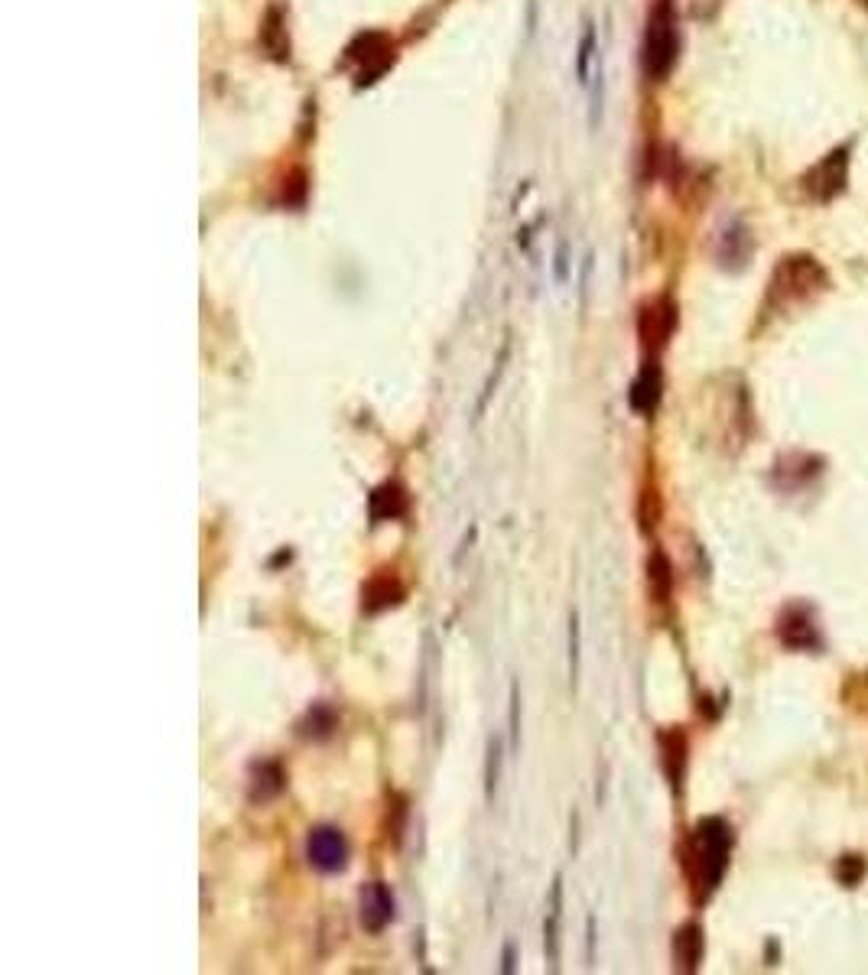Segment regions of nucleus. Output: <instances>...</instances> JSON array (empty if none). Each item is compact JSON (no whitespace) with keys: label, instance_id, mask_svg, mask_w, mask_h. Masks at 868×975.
<instances>
[{"label":"nucleus","instance_id":"obj_1","mask_svg":"<svg viewBox=\"0 0 868 975\" xmlns=\"http://www.w3.org/2000/svg\"><path fill=\"white\" fill-rule=\"evenodd\" d=\"M729 855H732V829L725 819L709 816L690 832V839L683 845V868L696 901H706L719 888L725 868H729Z\"/></svg>","mask_w":868,"mask_h":975},{"label":"nucleus","instance_id":"obj_5","mask_svg":"<svg viewBox=\"0 0 868 975\" xmlns=\"http://www.w3.org/2000/svg\"><path fill=\"white\" fill-rule=\"evenodd\" d=\"M846 179H849V150L839 147L833 153H826L803 182H807V192L816 202H829L846 189Z\"/></svg>","mask_w":868,"mask_h":975},{"label":"nucleus","instance_id":"obj_18","mask_svg":"<svg viewBox=\"0 0 868 975\" xmlns=\"http://www.w3.org/2000/svg\"><path fill=\"white\" fill-rule=\"evenodd\" d=\"M647 582H651L654 602H667L673 592V569H670L667 553H660V550L651 553V559H647Z\"/></svg>","mask_w":868,"mask_h":975},{"label":"nucleus","instance_id":"obj_22","mask_svg":"<svg viewBox=\"0 0 868 975\" xmlns=\"http://www.w3.org/2000/svg\"><path fill=\"white\" fill-rule=\"evenodd\" d=\"M862 871H865V862H862V858L849 855V858H842V862H839L836 875H839V881H842V884H849V888H852V884L862 878Z\"/></svg>","mask_w":868,"mask_h":975},{"label":"nucleus","instance_id":"obj_8","mask_svg":"<svg viewBox=\"0 0 868 975\" xmlns=\"http://www.w3.org/2000/svg\"><path fill=\"white\" fill-rule=\"evenodd\" d=\"M404 582H400L394 572H378V576H371L365 585H361V608L368 611V615H378L384 608H394L404 602Z\"/></svg>","mask_w":868,"mask_h":975},{"label":"nucleus","instance_id":"obj_7","mask_svg":"<svg viewBox=\"0 0 868 975\" xmlns=\"http://www.w3.org/2000/svg\"><path fill=\"white\" fill-rule=\"evenodd\" d=\"M677 329V306L670 303V299H654V303H647L641 309V319H638V332H641V342L644 348L660 351L667 345V338Z\"/></svg>","mask_w":868,"mask_h":975},{"label":"nucleus","instance_id":"obj_15","mask_svg":"<svg viewBox=\"0 0 868 975\" xmlns=\"http://www.w3.org/2000/svg\"><path fill=\"white\" fill-rule=\"evenodd\" d=\"M283 784H287V774H283V767L277 761H257L251 767V800L254 803L274 800L283 790Z\"/></svg>","mask_w":868,"mask_h":975},{"label":"nucleus","instance_id":"obj_20","mask_svg":"<svg viewBox=\"0 0 868 975\" xmlns=\"http://www.w3.org/2000/svg\"><path fill=\"white\" fill-rule=\"evenodd\" d=\"M579 657H582V624H579V611L569 615V686L576 689L579 683Z\"/></svg>","mask_w":868,"mask_h":975},{"label":"nucleus","instance_id":"obj_24","mask_svg":"<svg viewBox=\"0 0 868 975\" xmlns=\"http://www.w3.org/2000/svg\"><path fill=\"white\" fill-rule=\"evenodd\" d=\"M556 280H560V283H566V277H569V257H566V241H560V247H556Z\"/></svg>","mask_w":868,"mask_h":975},{"label":"nucleus","instance_id":"obj_13","mask_svg":"<svg viewBox=\"0 0 868 975\" xmlns=\"http://www.w3.org/2000/svg\"><path fill=\"white\" fill-rule=\"evenodd\" d=\"M407 491L400 485H381L371 491L368 498V511H371V524H387V520H400L407 514Z\"/></svg>","mask_w":868,"mask_h":975},{"label":"nucleus","instance_id":"obj_17","mask_svg":"<svg viewBox=\"0 0 868 975\" xmlns=\"http://www.w3.org/2000/svg\"><path fill=\"white\" fill-rule=\"evenodd\" d=\"M660 751H664V771L673 787H680L683 764H686V738L683 732H664L660 735Z\"/></svg>","mask_w":868,"mask_h":975},{"label":"nucleus","instance_id":"obj_14","mask_svg":"<svg viewBox=\"0 0 868 975\" xmlns=\"http://www.w3.org/2000/svg\"><path fill=\"white\" fill-rule=\"evenodd\" d=\"M703 930L696 923H686L673 936V962H677L680 972H696L699 962H703Z\"/></svg>","mask_w":868,"mask_h":975},{"label":"nucleus","instance_id":"obj_6","mask_svg":"<svg viewBox=\"0 0 868 975\" xmlns=\"http://www.w3.org/2000/svg\"><path fill=\"white\" fill-rule=\"evenodd\" d=\"M397 914V901L394 891L387 888L384 881H368L358 894V920L368 933H381L391 927V920Z\"/></svg>","mask_w":868,"mask_h":975},{"label":"nucleus","instance_id":"obj_3","mask_svg":"<svg viewBox=\"0 0 868 975\" xmlns=\"http://www.w3.org/2000/svg\"><path fill=\"white\" fill-rule=\"evenodd\" d=\"M823 286H826V270L820 267V260L810 254H794L777 264L774 280H771V293L781 296L784 303H790V299H810L813 293H820Z\"/></svg>","mask_w":868,"mask_h":975},{"label":"nucleus","instance_id":"obj_9","mask_svg":"<svg viewBox=\"0 0 868 975\" xmlns=\"http://www.w3.org/2000/svg\"><path fill=\"white\" fill-rule=\"evenodd\" d=\"M777 634H781V641L794 650H810L820 644V634H816V621L813 615L803 605L787 608L781 621H777Z\"/></svg>","mask_w":868,"mask_h":975},{"label":"nucleus","instance_id":"obj_21","mask_svg":"<svg viewBox=\"0 0 868 975\" xmlns=\"http://www.w3.org/2000/svg\"><path fill=\"white\" fill-rule=\"evenodd\" d=\"M508 735H511V751L521 745V693H517V683H511V702H508Z\"/></svg>","mask_w":868,"mask_h":975},{"label":"nucleus","instance_id":"obj_11","mask_svg":"<svg viewBox=\"0 0 868 975\" xmlns=\"http://www.w3.org/2000/svg\"><path fill=\"white\" fill-rule=\"evenodd\" d=\"M599 56H602V49H599V26H595L592 17H586V20H582L579 46H576V65H573L579 88H589L595 65H599Z\"/></svg>","mask_w":868,"mask_h":975},{"label":"nucleus","instance_id":"obj_23","mask_svg":"<svg viewBox=\"0 0 868 975\" xmlns=\"http://www.w3.org/2000/svg\"><path fill=\"white\" fill-rule=\"evenodd\" d=\"M508 351H511V345H504V348H501V358H498V368H495V371H491V377H488V384H485V390H482V397H478V416H482V413H485V403H488V397H491V394H495V384H498V377H501V371H504V361H508Z\"/></svg>","mask_w":868,"mask_h":975},{"label":"nucleus","instance_id":"obj_12","mask_svg":"<svg viewBox=\"0 0 868 975\" xmlns=\"http://www.w3.org/2000/svg\"><path fill=\"white\" fill-rule=\"evenodd\" d=\"M560 923H563V875H556L550 888V910L543 917V946H547L550 969H560Z\"/></svg>","mask_w":868,"mask_h":975},{"label":"nucleus","instance_id":"obj_25","mask_svg":"<svg viewBox=\"0 0 868 975\" xmlns=\"http://www.w3.org/2000/svg\"><path fill=\"white\" fill-rule=\"evenodd\" d=\"M501 972H514V946H511V943L504 946V956H501Z\"/></svg>","mask_w":868,"mask_h":975},{"label":"nucleus","instance_id":"obj_10","mask_svg":"<svg viewBox=\"0 0 868 975\" xmlns=\"http://www.w3.org/2000/svg\"><path fill=\"white\" fill-rule=\"evenodd\" d=\"M660 390H664V377H660V364L651 358L644 361L641 374L634 377V384L628 390V400H631V410L634 413H654L657 403H660Z\"/></svg>","mask_w":868,"mask_h":975},{"label":"nucleus","instance_id":"obj_26","mask_svg":"<svg viewBox=\"0 0 868 975\" xmlns=\"http://www.w3.org/2000/svg\"><path fill=\"white\" fill-rule=\"evenodd\" d=\"M586 943H589V962H592V956H595V920L589 917V936H586Z\"/></svg>","mask_w":868,"mask_h":975},{"label":"nucleus","instance_id":"obj_4","mask_svg":"<svg viewBox=\"0 0 868 975\" xmlns=\"http://www.w3.org/2000/svg\"><path fill=\"white\" fill-rule=\"evenodd\" d=\"M348 855H352L348 852V839L339 826L322 823V826L309 829L306 858L316 871H322V875H339V871L348 868Z\"/></svg>","mask_w":868,"mask_h":975},{"label":"nucleus","instance_id":"obj_19","mask_svg":"<svg viewBox=\"0 0 868 975\" xmlns=\"http://www.w3.org/2000/svg\"><path fill=\"white\" fill-rule=\"evenodd\" d=\"M501 764H504L501 741L491 738L488 741V754H485V800H495L498 784H501Z\"/></svg>","mask_w":868,"mask_h":975},{"label":"nucleus","instance_id":"obj_16","mask_svg":"<svg viewBox=\"0 0 868 975\" xmlns=\"http://www.w3.org/2000/svg\"><path fill=\"white\" fill-rule=\"evenodd\" d=\"M335 728H339V715H335V709L326 706V702H316V706L300 719V735L313 738V741L329 738Z\"/></svg>","mask_w":868,"mask_h":975},{"label":"nucleus","instance_id":"obj_2","mask_svg":"<svg viewBox=\"0 0 868 975\" xmlns=\"http://www.w3.org/2000/svg\"><path fill=\"white\" fill-rule=\"evenodd\" d=\"M680 52V36H677V20H673L670 4L664 0L654 13L651 23H647V36H644V69L651 78H667L673 69Z\"/></svg>","mask_w":868,"mask_h":975}]
</instances>
